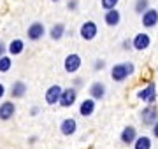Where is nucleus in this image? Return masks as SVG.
<instances>
[{
	"instance_id": "obj_1",
	"label": "nucleus",
	"mask_w": 158,
	"mask_h": 149,
	"mask_svg": "<svg viewBox=\"0 0 158 149\" xmlns=\"http://www.w3.org/2000/svg\"><path fill=\"white\" fill-rule=\"evenodd\" d=\"M134 74H135V65L132 62H119L111 67V79L114 83H125Z\"/></svg>"
},
{
	"instance_id": "obj_2",
	"label": "nucleus",
	"mask_w": 158,
	"mask_h": 149,
	"mask_svg": "<svg viewBox=\"0 0 158 149\" xmlns=\"http://www.w3.org/2000/svg\"><path fill=\"white\" fill-rule=\"evenodd\" d=\"M156 84L153 83V81H149L144 88H141L139 91H137V98L141 100V102H144L146 105H155V102H156Z\"/></svg>"
},
{
	"instance_id": "obj_3",
	"label": "nucleus",
	"mask_w": 158,
	"mask_h": 149,
	"mask_svg": "<svg viewBox=\"0 0 158 149\" xmlns=\"http://www.w3.org/2000/svg\"><path fill=\"white\" fill-rule=\"evenodd\" d=\"M97 35H98V25L93 21V19H86V21H83L81 23V26H79V37L83 40H95Z\"/></svg>"
},
{
	"instance_id": "obj_4",
	"label": "nucleus",
	"mask_w": 158,
	"mask_h": 149,
	"mask_svg": "<svg viewBox=\"0 0 158 149\" xmlns=\"http://www.w3.org/2000/svg\"><path fill=\"white\" fill-rule=\"evenodd\" d=\"M48 34L46 32V26L42 21H34V23H30V26L27 28V37L28 40L32 42H39L40 39H44V35Z\"/></svg>"
},
{
	"instance_id": "obj_5",
	"label": "nucleus",
	"mask_w": 158,
	"mask_h": 149,
	"mask_svg": "<svg viewBox=\"0 0 158 149\" xmlns=\"http://www.w3.org/2000/svg\"><path fill=\"white\" fill-rule=\"evenodd\" d=\"M81 65H83V58L79 56L77 53H70L63 60V69H65L67 74H76V72H79Z\"/></svg>"
},
{
	"instance_id": "obj_6",
	"label": "nucleus",
	"mask_w": 158,
	"mask_h": 149,
	"mask_svg": "<svg viewBox=\"0 0 158 149\" xmlns=\"http://www.w3.org/2000/svg\"><path fill=\"white\" fill-rule=\"evenodd\" d=\"M132 46L135 51H146L148 47L151 46V35L148 32H137L132 37Z\"/></svg>"
},
{
	"instance_id": "obj_7",
	"label": "nucleus",
	"mask_w": 158,
	"mask_h": 149,
	"mask_svg": "<svg viewBox=\"0 0 158 149\" xmlns=\"http://www.w3.org/2000/svg\"><path fill=\"white\" fill-rule=\"evenodd\" d=\"M156 121H158V109H156V105H146V107L141 111V123L144 126H149V128H151Z\"/></svg>"
},
{
	"instance_id": "obj_8",
	"label": "nucleus",
	"mask_w": 158,
	"mask_h": 149,
	"mask_svg": "<svg viewBox=\"0 0 158 149\" xmlns=\"http://www.w3.org/2000/svg\"><path fill=\"white\" fill-rule=\"evenodd\" d=\"M77 91L74 86H69V88H63V93H62V98H60V107L63 109H69V107H72L74 103L77 102Z\"/></svg>"
},
{
	"instance_id": "obj_9",
	"label": "nucleus",
	"mask_w": 158,
	"mask_h": 149,
	"mask_svg": "<svg viewBox=\"0 0 158 149\" xmlns=\"http://www.w3.org/2000/svg\"><path fill=\"white\" fill-rule=\"evenodd\" d=\"M141 25L146 30H153L155 26H158V9L156 7H151V9H148V11L142 14Z\"/></svg>"
},
{
	"instance_id": "obj_10",
	"label": "nucleus",
	"mask_w": 158,
	"mask_h": 149,
	"mask_svg": "<svg viewBox=\"0 0 158 149\" xmlns=\"http://www.w3.org/2000/svg\"><path fill=\"white\" fill-rule=\"evenodd\" d=\"M62 93H63V88L60 86V84H51L44 93L46 103H48V105H56V103H60Z\"/></svg>"
},
{
	"instance_id": "obj_11",
	"label": "nucleus",
	"mask_w": 158,
	"mask_h": 149,
	"mask_svg": "<svg viewBox=\"0 0 158 149\" xmlns=\"http://www.w3.org/2000/svg\"><path fill=\"white\" fill-rule=\"evenodd\" d=\"M88 93H90V98H93V100H104L106 98V95H107V86L102 83V81H93L90 84V88H88Z\"/></svg>"
},
{
	"instance_id": "obj_12",
	"label": "nucleus",
	"mask_w": 158,
	"mask_h": 149,
	"mask_svg": "<svg viewBox=\"0 0 158 149\" xmlns=\"http://www.w3.org/2000/svg\"><path fill=\"white\" fill-rule=\"evenodd\" d=\"M137 128L134 125H127L121 130V133H119V140H121V144L123 146H134V142L137 140Z\"/></svg>"
},
{
	"instance_id": "obj_13",
	"label": "nucleus",
	"mask_w": 158,
	"mask_h": 149,
	"mask_svg": "<svg viewBox=\"0 0 158 149\" xmlns=\"http://www.w3.org/2000/svg\"><path fill=\"white\" fill-rule=\"evenodd\" d=\"M97 111V100H93V98H85V100H81V103H79V116L81 118H90V116L95 114Z\"/></svg>"
},
{
	"instance_id": "obj_14",
	"label": "nucleus",
	"mask_w": 158,
	"mask_h": 149,
	"mask_svg": "<svg viewBox=\"0 0 158 149\" xmlns=\"http://www.w3.org/2000/svg\"><path fill=\"white\" fill-rule=\"evenodd\" d=\"M16 114V103L12 100H4L0 103V121H9Z\"/></svg>"
},
{
	"instance_id": "obj_15",
	"label": "nucleus",
	"mask_w": 158,
	"mask_h": 149,
	"mask_svg": "<svg viewBox=\"0 0 158 149\" xmlns=\"http://www.w3.org/2000/svg\"><path fill=\"white\" fill-rule=\"evenodd\" d=\"M76 132H77V121L74 119V118L62 119V123H60V133H62L63 137H72Z\"/></svg>"
},
{
	"instance_id": "obj_16",
	"label": "nucleus",
	"mask_w": 158,
	"mask_h": 149,
	"mask_svg": "<svg viewBox=\"0 0 158 149\" xmlns=\"http://www.w3.org/2000/svg\"><path fill=\"white\" fill-rule=\"evenodd\" d=\"M104 23L109 28H114L121 23V12L118 9H111V11H104Z\"/></svg>"
},
{
	"instance_id": "obj_17",
	"label": "nucleus",
	"mask_w": 158,
	"mask_h": 149,
	"mask_svg": "<svg viewBox=\"0 0 158 149\" xmlns=\"http://www.w3.org/2000/svg\"><path fill=\"white\" fill-rule=\"evenodd\" d=\"M48 34H49L51 40H62L67 34V26H65V23H55Z\"/></svg>"
},
{
	"instance_id": "obj_18",
	"label": "nucleus",
	"mask_w": 158,
	"mask_h": 149,
	"mask_svg": "<svg viewBox=\"0 0 158 149\" xmlns=\"http://www.w3.org/2000/svg\"><path fill=\"white\" fill-rule=\"evenodd\" d=\"M25 51V40L21 39H12L9 44H7V53L11 54V56H18V54H21Z\"/></svg>"
},
{
	"instance_id": "obj_19",
	"label": "nucleus",
	"mask_w": 158,
	"mask_h": 149,
	"mask_svg": "<svg viewBox=\"0 0 158 149\" xmlns=\"http://www.w3.org/2000/svg\"><path fill=\"white\" fill-rule=\"evenodd\" d=\"M27 84L23 81H14L11 86V98H23L27 95Z\"/></svg>"
},
{
	"instance_id": "obj_20",
	"label": "nucleus",
	"mask_w": 158,
	"mask_h": 149,
	"mask_svg": "<svg viewBox=\"0 0 158 149\" xmlns=\"http://www.w3.org/2000/svg\"><path fill=\"white\" fill-rule=\"evenodd\" d=\"M132 147H134V149H151L153 147L151 137H149V135H139Z\"/></svg>"
},
{
	"instance_id": "obj_21",
	"label": "nucleus",
	"mask_w": 158,
	"mask_h": 149,
	"mask_svg": "<svg viewBox=\"0 0 158 149\" xmlns=\"http://www.w3.org/2000/svg\"><path fill=\"white\" fill-rule=\"evenodd\" d=\"M148 9H151V2L149 0H135L134 2V12L137 16H142Z\"/></svg>"
},
{
	"instance_id": "obj_22",
	"label": "nucleus",
	"mask_w": 158,
	"mask_h": 149,
	"mask_svg": "<svg viewBox=\"0 0 158 149\" xmlns=\"http://www.w3.org/2000/svg\"><path fill=\"white\" fill-rule=\"evenodd\" d=\"M11 69H12V58H11V54H6V56L0 58V74H7Z\"/></svg>"
},
{
	"instance_id": "obj_23",
	"label": "nucleus",
	"mask_w": 158,
	"mask_h": 149,
	"mask_svg": "<svg viewBox=\"0 0 158 149\" xmlns=\"http://www.w3.org/2000/svg\"><path fill=\"white\" fill-rule=\"evenodd\" d=\"M119 0H100V6L104 11H111V9H118Z\"/></svg>"
},
{
	"instance_id": "obj_24",
	"label": "nucleus",
	"mask_w": 158,
	"mask_h": 149,
	"mask_svg": "<svg viewBox=\"0 0 158 149\" xmlns=\"http://www.w3.org/2000/svg\"><path fill=\"white\" fill-rule=\"evenodd\" d=\"M106 67H107V63H106L104 58H97L95 62H93V70H95V72H102Z\"/></svg>"
},
{
	"instance_id": "obj_25",
	"label": "nucleus",
	"mask_w": 158,
	"mask_h": 149,
	"mask_svg": "<svg viewBox=\"0 0 158 149\" xmlns=\"http://www.w3.org/2000/svg\"><path fill=\"white\" fill-rule=\"evenodd\" d=\"M121 49L123 51H132L134 46H132V39H123L121 40Z\"/></svg>"
},
{
	"instance_id": "obj_26",
	"label": "nucleus",
	"mask_w": 158,
	"mask_h": 149,
	"mask_svg": "<svg viewBox=\"0 0 158 149\" xmlns=\"http://www.w3.org/2000/svg\"><path fill=\"white\" fill-rule=\"evenodd\" d=\"M77 7H79V0H69L67 2V11L74 12V11H77Z\"/></svg>"
},
{
	"instance_id": "obj_27",
	"label": "nucleus",
	"mask_w": 158,
	"mask_h": 149,
	"mask_svg": "<svg viewBox=\"0 0 158 149\" xmlns=\"http://www.w3.org/2000/svg\"><path fill=\"white\" fill-rule=\"evenodd\" d=\"M72 86L76 88V90H81V88L85 86V79H83V77H74Z\"/></svg>"
},
{
	"instance_id": "obj_28",
	"label": "nucleus",
	"mask_w": 158,
	"mask_h": 149,
	"mask_svg": "<svg viewBox=\"0 0 158 149\" xmlns=\"http://www.w3.org/2000/svg\"><path fill=\"white\" fill-rule=\"evenodd\" d=\"M151 135H153L155 139H158V121L151 126Z\"/></svg>"
},
{
	"instance_id": "obj_29",
	"label": "nucleus",
	"mask_w": 158,
	"mask_h": 149,
	"mask_svg": "<svg viewBox=\"0 0 158 149\" xmlns=\"http://www.w3.org/2000/svg\"><path fill=\"white\" fill-rule=\"evenodd\" d=\"M6 53H7V46L4 44V42H2V40H0V58L6 56Z\"/></svg>"
},
{
	"instance_id": "obj_30",
	"label": "nucleus",
	"mask_w": 158,
	"mask_h": 149,
	"mask_svg": "<svg viewBox=\"0 0 158 149\" xmlns=\"http://www.w3.org/2000/svg\"><path fill=\"white\" fill-rule=\"evenodd\" d=\"M6 93H7V88L4 86V83H0V100L6 97Z\"/></svg>"
},
{
	"instance_id": "obj_31",
	"label": "nucleus",
	"mask_w": 158,
	"mask_h": 149,
	"mask_svg": "<svg viewBox=\"0 0 158 149\" xmlns=\"http://www.w3.org/2000/svg\"><path fill=\"white\" fill-rule=\"evenodd\" d=\"M40 114V107H37V105H34L32 109H30V116H37Z\"/></svg>"
},
{
	"instance_id": "obj_32",
	"label": "nucleus",
	"mask_w": 158,
	"mask_h": 149,
	"mask_svg": "<svg viewBox=\"0 0 158 149\" xmlns=\"http://www.w3.org/2000/svg\"><path fill=\"white\" fill-rule=\"evenodd\" d=\"M28 142L30 144H35V142H37V137H35V135H32V137L28 139Z\"/></svg>"
},
{
	"instance_id": "obj_33",
	"label": "nucleus",
	"mask_w": 158,
	"mask_h": 149,
	"mask_svg": "<svg viewBox=\"0 0 158 149\" xmlns=\"http://www.w3.org/2000/svg\"><path fill=\"white\" fill-rule=\"evenodd\" d=\"M51 2H60V0H51Z\"/></svg>"
},
{
	"instance_id": "obj_34",
	"label": "nucleus",
	"mask_w": 158,
	"mask_h": 149,
	"mask_svg": "<svg viewBox=\"0 0 158 149\" xmlns=\"http://www.w3.org/2000/svg\"><path fill=\"white\" fill-rule=\"evenodd\" d=\"M156 9H158V2H156Z\"/></svg>"
}]
</instances>
